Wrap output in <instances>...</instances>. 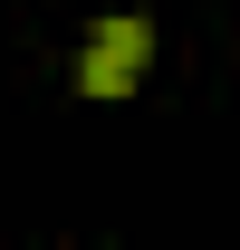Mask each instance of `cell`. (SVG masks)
Masks as SVG:
<instances>
[{
	"label": "cell",
	"mask_w": 240,
	"mask_h": 250,
	"mask_svg": "<svg viewBox=\"0 0 240 250\" xmlns=\"http://www.w3.org/2000/svg\"><path fill=\"white\" fill-rule=\"evenodd\" d=\"M87 48H106V58H125L135 77H144V58H154V20H144V10H106Z\"/></svg>",
	"instance_id": "cell-1"
},
{
	"label": "cell",
	"mask_w": 240,
	"mask_h": 250,
	"mask_svg": "<svg viewBox=\"0 0 240 250\" xmlns=\"http://www.w3.org/2000/svg\"><path fill=\"white\" fill-rule=\"evenodd\" d=\"M77 96L125 106V96H135V67H125V58H106V48H87V58H77Z\"/></svg>",
	"instance_id": "cell-2"
}]
</instances>
